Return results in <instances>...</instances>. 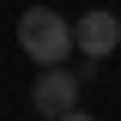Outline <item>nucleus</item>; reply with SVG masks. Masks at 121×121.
Instances as JSON below:
<instances>
[{
  "label": "nucleus",
  "mask_w": 121,
  "mask_h": 121,
  "mask_svg": "<svg viewBox=\"0 0 121 121\" xmlns=\"http://www.w3.org/2000/svg\"><path fill=\"white\" fill-rule=\"evenodd\" d=\"M18 48L30 60H43V67H60V60L73 55V24L55 12V6H24L18 18Z\"/></svg>",
  "instance_id": "f257e3e1"
},
{
  "label": "nucleus",
  "mask_w": 121,
  "mask_h": 121,
  "mask_svg": "<svg viewBox=\"0 0 121 121\" xmlns=\"http://www.w3.org/2000/svg\"><path fill=\"white\" fill-rule=\"evenodd\" d=\"M115 43H121V18L109 12V6L79 12V24H73V48H85L91 60H109V55H115Z\"/></svg>",
  "instance_id": "f03ea898"
},
{
  "label": "nucleus",
  "mask_w": 121,
  "mask_h": 121,
  "mask_svg": "<svg viewBox=\"0 0 121 121\" xmlns=\"http://www.w3.org/2000/svg\"><path fill=\"white\" fill-rule=\"evenodd\" d=\"M30 103L43 109L48 121L67 115V109H79V73H67V67H43V79H36V91H30Z\"/></svg>",
  "instance_id": "7ed1b4c3"
},
{
  "label": "nucleus",
  "mask_w": 121,
  "mask_h": 121,
  "mask_svg": "<svg viewBox=\"0 0 121 121\" xmlns=\"http://www.w3.org/2000/svg\"><path fill=\"white\" fill-rule=\"evenodd\" d=\"M55 121H91V115H85V109H67V115H55Z\"/></svg>",
  "instance_id": "20e7f679"
}]
</instances>
